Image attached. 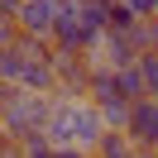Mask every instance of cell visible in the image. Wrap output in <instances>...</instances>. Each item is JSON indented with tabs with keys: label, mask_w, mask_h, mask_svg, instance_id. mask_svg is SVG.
Here are the masks:
<instances>
[{
	"label": "cell",
	"mask_w": 158,
	"mask_h": 158,
	"mask_svg": "<svg viewBox=\"0 0 158 158\" xmlns=\"http://www.w3.org/2000/svg\"><path fill=\"white\" fill-rule=\"evenodd\" d=\"M101 134H106V120H101V110L91 101H72V96L53 101L48 125H43V139L53 148H86L91 153L101 144Z\"/></svg>",
	"instance_id": "6da1fadb"
},
{
	"label": "cell",
	"mask_w": 158,
	"mask_h": 158,
	"mask_svg": "<svg viewBox=\"0 0 158 158\" xmlns=\"http://www.w3.org/2000/svg\"><path fill=\"white\" fill-rule=\"evenodd\" d=\"M53 158H91L86 148H53Z\"/></svg>",
	"instance_id": "5bb4252c"
},
{
	"label": "cell",
	"mask_w": 158,
	"mask_h": 158,
	"mask_svg": "<svg viewBox=\"0 0 158 158\" xmlns=\"http://www.w3.org/2000/svg\"><path fill=\"white\" fill-rule=\"evenodd\" d=\"M19 148H24V158H53V144L43 134H29V139H19Z\"/></svg>",
	"instance_id": "30bf717a"
},
{
	"label": "cell",
	"mask_w": 158,
	"mask_h": 158,
	"mask_svg": "<svg viewBox=\"0 0 158 158\" xmlns=\"http://www.w3.org/2000/svg\"><path fill=\"white\" fill-rule=\"evenodd\" d=\"M139 148L129 144V134L125 129H106V134H101V144L91 148V158H134Z\"/></svg>",
	"instance_id": "52a82bcc"
},
{
	"label": "cell",
	"mask_w": 158,
	"mask_h": 158,
	"mask_svg": "<svg viewBox=\"0 0 158 158\" xmlns=\"http://www.w3.org/2000/svg\"><path fill=\"white\" fill-rule=\"evenodd\" d=\"M19 72H24V53L15 48H0V81H10V86H19Z\"/></svg>",
	"instance_id": "ba28073f"
},
{
	"label": "cell",
	"mask_w": 158,
	"mask_h": 158,
	"mask_svg": "<svg viewBox=\"0 0 158 158\" xmlns=\"http://www.w3.org/2000/svg\"><path fill=\"white\" fill-rule=\"evenodd\" d=\"M148 53H158V19H148Z\"/></svg>",
	"instance_id": "9a60e30c"
},
{
	"label": "cell",
	"mask_w": 158,
	"mask_h": 158,
	"mask_svg": "<svg viewBox=\"0 0 158 158\" xmlns=\"http://www.w3.org/2000/svg\"><path fill=\"white\" fill-rule=\"evenodd\" d=\"M48 110L53 101L48 96H34V91H15L5 106H0V134H15V139H29V134H43L48 125Z\"/></svg>",
	"instance_id": "7a4b0ae2"
},
{
	"label": "cell",
	"mask_w": 158,
	"mask_h": 158,
	"mask_svg": "<svg viewBox=\"0 0 158 158\" xmlns=\"http://www.w3.org/2000/svg\"><path fill=\"white\" fill-rule=\"evenodd\" d=\"M129 144L144 148V153H158V96H144L129 106V125H125Z\"/></svg>",
	"instance_id": "5b68a950"
},
{
	"label": "cell",
	"mask_w": 158,
	"mask_h": 158,
	"mask_svg": "<svg viewBox=\"0 0 158 158\" xmlns=\"http://www.w3.org/2000/svg\"><path fill=\"white\" fill-rule=\"evenodd\" d=\"M96 5H120V0H96Z\"/></svg>",
	"instance_id": "2e32d148"
},
{
	"label": "cell",
	"mask_w": 158,
	"mask_h": 158,
	"mask_svg": "<svg viewBox=\"0 0 158 158\" xmlns=\"http://www.w3.org/2000/svg\"><path fill=\"white\" fill-rule=\"evenodd\" d=\"M19 5H24V0H0V24H15V19H19Z\"/></svg>",
	"instance_id": "7c38bea8"
},
{
	"label": "cell",
	"mask_w": 158,
	"mask_h": 158,
	"mask_svg": "<svg viewBox=\"0 0 158 158\" xmlns=\"http://www.w3.org/2000/svg\"><path fill=\"white\" fill-rule=\"evenodd\" d=\"M58 10L62 0H24L19 5V19H15V29L24 34V39H53V24H58Z\"/></svg>",
	"instance_id": "8992f818"
},
{
	"label": "cell",
	"mask_w": 158,
	"mask_h": 158,
	"mask_svg": "<svg viewBox=\"0 0 158 158\" xmlns=\"http://www.w3.org/2000/svg\"><path fill=\"white\" fill-rule=\"evenodd\" d=\"M139 77H144L148 96H158V53H144V58H139Z\"/></svg>",
	"instance_id": "9c48e42d"
},
{
	"label": "cell",
	"mask_w": 158,
	"mask_h": 158,
	"mask_svg": "<svg viewBox=\"0 0 158 158\" xmlns=\"http://www.w3.org/2000/svg\"><path fill=\"white\" fill-rule=\"evenodd\" d=\"M15 39H19V29H15V24H0V48H10Z\"/></svg>",
	"instance_id": "4fadbf2b"
},
{
	"label": "cell",
	"mask_w": 158,
	"mask_h": 158,
	"mask_svg": "<svg viewBox=\"0 0 158 158\" xmlns=\"http://www.w3.org/2000/svg\"><path fill=\"white\" fill-rule=\"evenodd\" d=\"M48 43H53V48H62V53H91V48H101V34L81 19L77 0H62L58 24H53V39H48Z\"/></svg>",
	"instance_id": "3957f363"
},
{
	"label": "cell",
	"mask_w": 158,
	"mask_h": 158,
	"mask_svg": "<svg viewBox=\"0 0 158 158\" xmlns=\"http://www.w3.org/2000/svg\"><path fill=\"white\" fill-rule=\"evenodd\" d=\"M48 67H53V81H58V96H72V101H77V96H86V86H91V67H96V58L53 48Z\"/></svg>",
	"instance_id": "277c9868"
},
{
	"label": "cell",
	"mask_w": 158,
	"mask_h": 158,
	"mask_svg": "<svg viewBox=\"0 0 158 158\" xmlns=\"http://www.w3.org/2000/svg\"><path fill=\"white\" fill-rule=\"evenodd\" d=\"M134 19H158V0H120Z\"/></svg>",
	"instance_id": "8fae6325"
}]
</instances>
